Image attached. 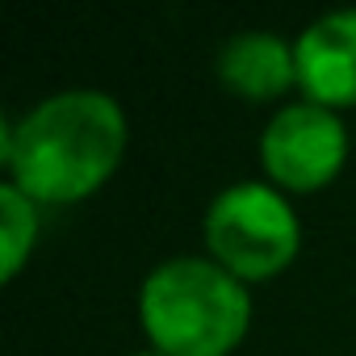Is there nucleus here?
I'll list each match as a JSON object with an SVG mask.
<instances>
[{
  "label": "nucleus",
  "instance_id": "f257e3e1",
  "mask_svg": "<svg viewBox=\"0 0 356 356\" xmlns=\"http://www.w3.org/2000/svg\"><path fill=\"white\" fill-rule=\"evenodd\" d=\"M130 143L126 109L101 88H63L42 97L0 130V159L38 206H76L118 172Z\"/></svg>",
  "mask_w": 356,
  "mask_h": 356
},
{
  "label": "nucleus",
  "instance_id": "f03ea898",
  "mask_svg": "<svg viewBox=\"0 0 356 356\" xmlns=\"http://www.w3.org/2000/svg\"><path fill=\"white\" fill-rule=\"evenodd\" d=\"M138 323L159 356H231L252 331V293L210 256H168L138 285Z\"/></svg>",
  "mask_w": 356,
  "mask_h": 356
},
{
  "label": "nucleus",
  "instance_id": "7ed1b4c3",
  "mask_svg": "<svg viewBox=\"0 0 356 356\" xmlns=\"http://www.w3.org/2000/svg\"><path fill=\"white\" fill-rule=\"evenodd\" d=\"M206 256L243 285L281 277L302 252V218L289 193L268 181H235L214 193L202 218Z\"/></svg>",
  "mask_w": 356,
  "mask_h": 356
},
{
  "label": "nucleus",
  "instance_id": "20e7f679",
  "mask_svg": "<svg viewBox=\"0 0 356 356\" xmlns=\"http://www.w3.org/2000/svg\"><path fill=\"white\" fill-rule=\"evenodd\" d=\"M256 155L264 181L281 193H318L348 163V126L335 109L302 97L268 118Z\"/></svg>",
  "mask_w": 356,
  "mask_h": 356
},
{
  "label": "nucleus",
  "instance_id": "39448f33",
  "mask_svg": "<svg viewBox=\"0 0 356 356\" xmlns=\"http://www.w3.org/2000/svg\"><path fill=\"white\" fill-rule=\"evenodd\" d=\"M298 88L327 109H356V9L314 17L298 38Z\"/></svg>",
  "mask_w": 356,
  "mask_h": 356
},
{
  "label": "nucleus",
  "instance_id": "423d86ee",
  "mask_svg": "<svg viewBox=\"0 0 356 356\" xmlns=\"http://www.w3.org/2000/svg\"><path fill=\"white\" fill-rule=\"evenodd\" d=\"M218 80L227 92L264 105L298 88V51L277 30H243L218 51Z\"/></svg>",
  "mask_w": 356,
  "mask_h": 356
},
{
  "label": "nucleus",
  "instance_id": "0eeeda50",
  "mask_svg": "<svg viewBox=\"0 0 356 356\" xmlns=\"http://www.w3.org/2000/svg\"><path fill=\"white\" fill-rule=\"evenodd\" d=\"M38 202L17 185H0V281H17L38 243Z\"/></svg>",
  "mask_w": 356,
  "mask_h": 356
},
{
  "label": "nucleus",
  "instance_id": "6e6552de",
  "mask_svg": "<svg viewBox=\"0 0 356 356\" xmlns=\"http://www.w3.org/2000/svg\"><path fill=\"white\" fill-rule=\"evenodd\" d=\"M130 356H159L155 348H143V352H130Z\"/></svg>",
  "mask_w": 356,
  "mask_h": 356
}]
</instances>
